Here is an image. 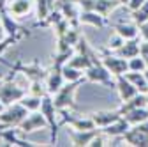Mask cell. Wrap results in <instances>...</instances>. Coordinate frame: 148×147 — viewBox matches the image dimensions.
Returning <instances> with one entry per match:
<instances>
[{
  "label": "cell",
  "mask_w": 148,
  "mask_h": 147,
  "mask_svg": "<svg viewBox=\"0 0 148 147\" xmlns=\"http://www.w3.org/2000/svg\"><path fill=\"white\" fill-rule=\"evenodd\" d=\"M88 82L86 76L81 78V80H76V82H65L60 90L57 94L53 96V101H55V106H57V110H64V108H69V110H74V112H78V105L76 101H74V96H76L78 89Z\"/></svg>",
  "instance_id": "6da1fadb"
},
{
  "label": "cell",
  "mask_w": 148,
  "mask_h": 147,
  "mask_svg": "<svg viewBox=\"0 0 148 147\" xmlns=\"http://www.w3.org/2000/svg\"><path fill=\"white\" fill-rule=\"evenodd\" d=\"M16 73H20V71H18L16 66H12V69L9 71V75H7V78L4 80L2 85H0V101H2L5 106H9V105H12V103H18V101H21V99L27 96V92H28L27 89H23V87H20V85H16V83L12 82L14 76H16Z\"/></svg>",
  "instance_id": "7a4b0ae2"
},
{
  "label": "cell",
  "mask_w": 148,
  "mask_h": 147,
  "mask_svg": "<svg viewBox=\"0 0 148 147\" xmlns=\"http://www.w3.org/2000/svg\"><path fill=\"white\" fill-rule=\"evenodd\" d=\"M39 110L46 117L48 126H49V145H58V130L62 126H60V121H57L58 110H57V106H55V101H53L51 94H46L42 98V103H41Z\"/></svg>",
  "instance_id": "3957f363"
},
{
  "label": "cell",
  "mask_w": 148,
  "mask_h": 147,
  "mask_svg": "<svg viewBox=\"0 0 148 147\" xmlns=\"http://www.w3.org/2000/svg\"><path fill=\"white\" fill-rule=\"evenodd\" d=\"M85 76H86L88 82H92V83H99V85H102V87H106V89H115V87H116L115 76L111 75L109 69L102 64L101 57L95 59L94 64H92V66L85 71Z\"/></svg>",
  "instance_id": "277c9868"
},
{
  "label": "cell",
  "mask_w": 148,
  "mask_h": 147,
  "mask_svg": "<svg viewBox=\"0 0 148 147\" xmlns=\"http://www.w3.org/2000/svg\"><path fill=\"white\" fill-rule=\"evenodd\" d=\"M28 115V110L18 101L12 103L9 106L4 108V112L0 114V130H5V128H14V126H20L21 121Z\"/></svg>",
  "instance_id": "5b68a950"
},
{
  "label": "cell",
  "mask_w": 148,
  "mask_h": 147,
  "mask_svg": "<svg viewBox=\"0 0 148 147\" xmlns=\"http://www.w3.org/2000/svg\"><path fill=\"white\" fill-rule=\"evenodd\" d=\"M101 60L102 64L109 69V73L113 76H120V75H125L129 71V60L123 59V57H118L113 51H109L106 46L101 48Z\"/></svg>",
  "instance_id": "8992f818"
},
{
  "label": "cell",
  "mask_w": 148,
  "mask_h": 147,
  "mask_svg": "<svg viewBox=\"0 0 148 147\" xmlns=\"http://www.w3.org/2000/svg\"><path fill=\"white\" fill-rule=\"evenodd\" d=\"M20 131L23 135H28V133H34V131H39V130H49L48 126V121L46 117L42 115L41 110H34V112H28V115L21 121V124L18 126Z\"/></svg>",
  "instance_id": "52a82bcc"
},
{
  "label": "cell",
  "mask_w": 148,
  "mask_h": 147,
  "mask_svg": "<svg viewBox=\"0 0 148 147\" xmlns=\"http://www.w3.org/2000/svg\"><path fill=\"white\" fill-rule=\"evenodd\" d=\"M14 66L18 67V71H20V73H23L25 78L28 82H46L48 73H49V69L42 67L37 60H34L32 64H23V60L18 59Z\"/></svg>",
  "instance_id": "ba28073f"
},
{
  "label": "cell",
  "mask_w": 148,
  "mask_h": 147,
  "mask_svg": "<svg viewBox=\"0 0 148 147\" xmlns=\"http://www.w3.org/2000/svg\"><path fill=\"white\" fill-rule=\"evenodd\" d=\"M0 138L4 140L5 145H16V147H37V145H41L37 142H30V140L23 138V133L20 131L18 126L0 130Z\"/></svg>",
  "instance_id": "9c48e42d"
},
{
  "label": "cell",
  "mask_w": 148,
  "mask_h": 147,
  "mask_svg": "<svg viewBox=\"0 0 148 147\" xmlns=\"http://www.w3.org/2000/svg\"><path fill=\"white\" fill-rule=\"evenodd\" d=\"M101 131V128H94V130H74V128H67V135L71 138V145L74 147H90L92 140L95 135Z\"/></svg>",
  "instance_id": "30bf717a"
},
{
  "label": "cell",
  "mask_w": 148,
  "mask_h": 147,
  "mask_svg": "<svg viewBox=\"0 0 148 147\" xmlns=\"http://www.w3.org/2000/svg\"><path fill=\"white\" fill-rule=\"evenodd\" d=\"M34 4L35 0H5V9L12 18L20 20L34 9Z\"/></svg>",
  "instance_id": "8fae6325"
},
{
  "label": "cell",
  "mask_w": 148,
  "mask_h": 147,
  "mask_svg": "<svg viewBox=\"0 0 148 147\" xmlns=\"http://www.w3.org/2000/svg\"><path fill=\"white\" fill-rule=\"evenodd\" d=\"M79 23L92 25L95 28H104V27L111 25V21L108 20V16H102L97 11H86V9H81V12H79Z\"/></svg>",
  "instance_id": "7c38bea8"
},
{
  "label": "cell",
  "mask_w": 148,
  "mask_h": 147,
  "mask_svg": "<svg viewBox=\"0 0 148 147\" xmlns=\"http://www.w3.org/2000/svg\"><path fill=\"white\" fill-rule=\"evenodd\" d=\"M65 83V78H64V67H55L51 66L49 67V73H48V78H46V89H48V94L55 96L60 90V87Z\"/></svg>",
  "instance_id": "4fadbf2b"
},
{
  "label": "cell",
  "mask_w": 148,
  "mask_h": 147,
  "mask_svg": "<svg viewBox=\"0 0 148 147\" xmlns=\"http://www.w3.org/2000/svg\"><path fill=\"white\" fill-rule=\"evenodd\" d=\"M55 7H57L71 23H79V12L81 7L76 2H71V0H57L55 2ZM81 25V23H79Z\"/></svg>",
  "instance_id": "5bb4252c"
},
{
  "label": "cell",
  "mask_w": 148,
  "mask_h": 147,
  "mask_svg": "<svg viewBox=\"0 0 148 147\" xmlns=\"http://www.w3.org/2000/svg\"><path fill=\"white\" fill-rule=\"evenodd\" d=\"M139 50H141V35L139 37H134V39H125V43L120 46V48H116V50H113V53L115 55H118V57H123V59H132V57H138L139 55ZM111 51V50H109Z\"/></svg>",
  "instance_id": "9a60e30c"
},
{
  "label": "cell",
  "mask_w": 148,
  "mask_h": 147,
  "mask_svg": "<svg viewBox=\"0 0 148 147\" xmlns=\"http://www.w3.org/2000/svg\"><path fill=\"white\" fill-rule=\"evenodd\" d=\"M90 117L94 119V122H95L97 128H106L109 124H113L115 121L122 119L123 115L120 114V110L116 108V110H101V112H92Z\"/></svg>",
  "instance_id": "2e32d148"
},
{
  "label": "cell",
  "mask_w": 148,
  "mask_h": 147,
  "mask_svg": "<svg viewBox=\"0 0 148 147\" xmlns=\"http://www.w3.org/2000/svg\"><path fill=\"white\" fill-rule=\"evenodd\" d=\"M115 80H116V92H118V98H120V101H129L131 98H134L139 90H138V87L136 85H132L131 82H129L127 78H125V75H120V76H115Z\"/></svg>",
  "instance_id": "e0dca14e"
},
{
  "label": "cell",
  "mask_w": 148,
  "mask_h": 147,
  "mask_svg": "<svg viewBox=\"0 0 148 147\" xmlns=\"http://www.w3.org/2000/svg\"><path fill=\"white\" fill-rule=\"evenodd\" d=\"M123 140L127 145H132V147H148V135L143 133L141 130H138L136 126H131L125 131Z\"/></svg>",
  "instance_id": "ac0fdd59"
},
{
  "label": "cell",
  "mask_w": 148,
  "mask_h": 147,
  "mask_svg": "<svg viewBox=\"0 0 148 147\" xmlns=\"http://www.w3.org/2000/svg\"><path fill=\"white\" fill-rule=\"evenodd\" d=\"M129 128H131V122H129L125 117H122V119L115 121L113 124H109V126H106V128H101V131H102L108 138H113V137H123Z\"/></svg>",
  "instance_id": "d6986e66"
},
{
  "label": "cell",
  "mask_w": 148,
  "mask_h": 147,
  "mask_svg": "<svg viewBox=\"0 0 148 147\" xmlns=\"http://www.w3.org/2000/svg\"><path fill=\"white\" fill-rule=\"evenodd\" d=\"M113 30L116 34H120L123 39H134V37H139V27L131 21V23H125V21H118V23H113L111 25Z\"/></svg>",
  "instance_id": "ffe728a7"
},
{
  "label": "cell",
  "mask_w": 148,
  "mask_h": 147,
  "mask_svg": "<svg viewBox=\"0 0 148 147\" xmlns=\"http://www.w3.org/2000/svg\"><path fill=\"white\" fill-rule=\"evenodd\" d=\"M146 105H148L146 94L145 92H138L134 98H131L129 101H122V105L118 106V110H120V114L123 115V114L131 112V110H134V108H141V106H146Z\"/></svg>",
  "instance_id": "44dd1931"
},
{
  "label": "cell",
  "mask_w": 148,
  "mask_h": 147,
  "mask_svg": "<svg viewBox=\"0 0 148 147\" xmlns=\"http://www.w3.org/2000/svg\"><path fill=\"white\" fill-rule=\"evenodd\" d=\"M125 78L132 85H136L139 92H145V94L148 92V80L145 76V71H127Z\"/></svg>",
  "instance_id": "7402d4cb"
},
{
  "label": "cell",
  "mask_w": 148,
  "mask_h": 147,
  "mask_svg": "<svg viewBox=\"0 0 148 147\" xmlns=\"http://www.w3.org/2000/svg\"><path fill=\"white\" fill-rule=\"evenodd\" d=\"M123 117L131 122V126H136V124H141L145 121H148V106H141V108H134L131 112L123 114Z\"/></svg>",
  "instance_id": "603a6c76"
},
{
  "label": "cell",
  "mask_w": 148,
  "mask_h": 147,
  "mask_svg": "<svg viewBox=\"0 0 148 147\" xmlns=\"http://www.w3.org/2000/svg\"><path fill=\"white\" fill-rule=\"evenodd\" d=\"M55 2L57 0H35V6H37V21L35 23H41L46 20L48 14L55 9Z\"/></svg>",
  "instance_id": "cb8c5ba5"
},
{
  "label": "cell",
  "mask_w": 148,
  "mask_h": 147,
  "mask_svg": "<svg viewBox=\"0 0 148 147\" xmlns=\"http://www.w3.org/2000/svg\"><path fill=\"white\" fill-rule=\"evenodd\" d=\"M44 98V96H42ZM42 98H39V96H34V94H30V92H27V96L20 101L28 112H34V110H39L41 108V103H42Z\"/></svg>",
  "instance_id": "d4e9b609"
},
{
  "label": "cell",
  "mask_w": 148,
  "mask_h": 147,
  "mask_svg": "<svg viewBox=\"0 0 148 147\" xmlns=\"http://www.w3.org/2000/svg\"><path fill=\"white\" fill-rule=\"evenodd\" d=\"M131 16H132V21L139 27V25H143L146 20H148V0L139 7V9H136V11H132L131 12Z\"/></svg>",
  "instance_id": "484cf974"
},
{
  "label": "cell",
  "mask_w": 148,
  "mask_h": 147,
  "mask_svg": "<svg viewBox=\"0 0 148 147\" xmlns=\"http://www.w3.org/2000/svg\"><path fill=\"white\" fill-rule=\"evenodd\" d=\"M83 73H85V71L76 69V67L69 66V64H65V66H64V78H65V82H76V80L85 78V76H83Z\"/></svg>",
  "instance_id": "4316f807"
},
{
  "label": "cell",
  "mask_w": 148,
  "mask_h": 147,
  "mask_svg": "<svg viewBox=\"0 0 148 147\" xmlns=\"http://www.w3.org/2000/svg\"><path fill=\"white\" fill-rule=\"evenodd\" d=\"M28 92L34 94V96H46L48 94V89H46V82H28Z\"/></svg>",
  "instance_id": "83f0119b"
},
{
  "label": "cell",
  "mask_w": 148,
  "mask_h": 147,
  "mask_svg": "<svg viewBox=\"0 0 148 147\" xmlns=\"http://www.w3.org/2000/svg\"><path fill=\"white\" fill-rule=\"evenodd\" d=\"M129 71H146V59L141 55L129 59Z\"/></svg>",
  "instance_id": "f1b7e54d"
},
{
  "label": "cell",
  "mask_w": 148,
  "mask_h": 147,
  "mask_svg": "<svg viewBox=\"0 0 148 147\" xmlns=\"http://www.w3.org/2000/svg\"><path fill=\"white\" fill-rule=\"evenodd\" d=\"M23 37V35H7V37L2 41V43H0V57H2V55H4V51L11 46V44H16L18 41H20Z\"/></svg>",
  "instance_id": "f546056e"
},
{
  "label": "cell",
  "mask_w": 148,
  "mask_h": 147,
  "mask_svg": "<svg viewBox=\"0 0 148 147\" xmlns=\"http://www.w3.org/2000/svg\"><path fill=\"white\" fill-rule=\"evenodd\" d=\"M123 43H125V39L122 37L120 34H116V32H115V35H113V37H109V41H108L106 48H108V50H111V51H113V50L120 48V46H122Z\"/></svg>",
  "instance_id": "4dcf8cb0"
},
{
  "label": "cell",
  "mask_w": 148,
  "mask_h": 147,
  "mask_svg": "<svg viewBox=\"0 0 148 147\" xmlns=\"http://www.w3.org/2000/svg\"><path fill=\"white\" fill-rule=\"evenodd\" d=\"M145 2H146V0H131V2H129V4H127V9H129V11H131V12H132V11H136V9H139V7H141V6H143Z\"/></svg>",
  "instance_id": "1f68e13d"
},
{
  "label": "cell",
  "mask_w": 148,
  "mask_h": 147,
  "mask_svg": "<svg viewBox=\"0 0 148 147\" xmlns=\"http://www.w3.org/2000/svg\"><path fill=\"white\" fill-rule=\"evenodd\" d=\"M139 35H141L143 41H148V20L143 25H139Z\"/></svg>",
  "instance_id": "d6a6232c"
},
{
  "label": "cell",
  "mask_w": 148,
  "mask_h": 147,
  "mask_svg": "<svg viewBox=\"0 0 148 147\" xmlns=\"http://www.w3.org/2000/svg\"><path fill=\"white\" fill-rule=\"evenodd\" d=\"M139 55L145 59H148V41H143L141 39V50H139Z\"/></svg>",
  "instance_id": "836d02e7"
},
{
  "label": "cell",
  "mask_w": 148,
  "mask_h": 147,
  "mask_svg": "<svg viewBox=\"0 0 148 147\" xmlns=\"http://www.w3.org/2000/svg\"><path fill=\"white\" fill-rule=\"evenodd\" d=\"M7 37V32H5V28H4V23H2V18H0V43H2L4 39Z\"/></svg>",
  "instance_id": "e575fe53"
},
{
  "label": "cell",
  "mask_w": 148,
  "mask_h": 147,
  "mask_svg": "<svg viewBox=\"0 0 148 147\" xmlns=\"http://www.w3.org/2000/svg\"><path fill=\"white\" fill-rule=\"evenodd\" d=\"M4 108H5V105H4L2 101H0V114H2V112H4Z\"/></svg>",
  "instance_id": "d590c367"
},
{
  "label": "cell",
  "mask_w": 148,
  "mask_h": 147,
  "mask_svg": "<svg viewBox=\"0 0 148 147\" xmlns=\"http://www.w3.org/2000/svg\"><path fill=\"white\" fill-rule=\"evenodd\" d=\"M129 2H131V0H120V4H122V6H127Z\"/></svg>",
  "instance_id": "8d00e7d4"
},
{
  "label": "cell",
  "mask_w": 148,
  "mask_h": 147,
  "mask_svg": "<svg viewBox=\"0 0 148 147\" xmlns=\"http://www.w3.org/2000/svg\"><path fill=\"white\" fill-rule=\"evenodd\" d=\"M4 80H5V78H2V76H0V85H2V83H4Z\"/></svg>",
  "instance_id": "74e56055"
},
{
  "label": "cell",
  "mask_w": 148,
  "mask_h": 147,
  "mask_svg": "<svg viewBox=\"0 0 148 147\" xmlns=\"http://www.w3.org/2000/svg\"><path fill=\"white\" fill-rule=\"evenodd\" d=\"M145 76H146V80H148V69H146V71H145Z\"/></svg>",
  "instance_id": "f35d334b"
},
{
  "label": "cell",
  "mask_w": 148,
  "mask_h": 147,
  "mask_svg": "<svg viewBox=\"0 0 148 147\" xmlns=\"http://www.w3.org/2000/svg\"><path fill=\"white\" fill-rule=\"evenodd\" d=\"M146 69H148V59H146Z\"/></svg>",
  "instance_id": "ab89813d"
},
{
  "label": "cell",
  "mask_w": 148,
  "mask_h": 147,
  "mask_svg": "<svg viewBox=\"0 0 148 147\" xmlns=\"http://www.w3.org/2000/svg\"><path fill=\"white\" fill-rule=\"evenodd\" d=\"M146 101H148V92H146ZM146 106H148V105H146Z\"/></svg>",
  "instance_id": "60d3db41"
}]
</instances>
